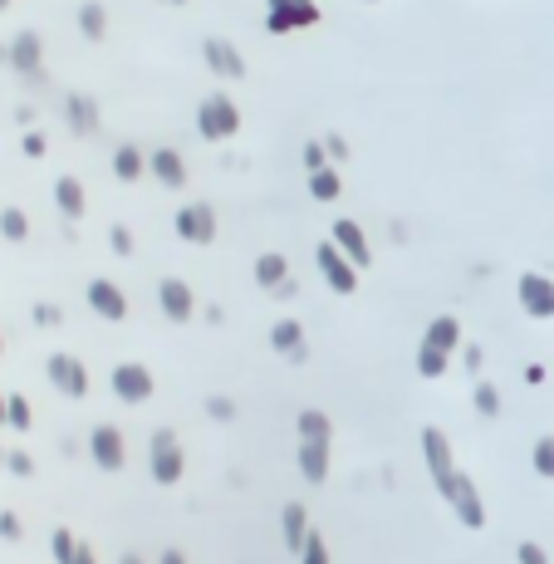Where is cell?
Returning a JSON list of instances; mask_svg holds the SVG:
<instances>
[{
	"mask_svg": "<svg viewBox=\"0 0 554 564\" xmlns=\"http://www.w3.org/2000/svg\"><path fill=\"white\" fill-rule=\"evenodd\" d=\"M437 496L451 500V511H457V521L466 525V530H481L486 525V500H481L476 481L466 476V471H451V476L437 481Z\"/></svg>",
	"mask_w": 554,
	"mask_h": 564,
	"instance_id": "cell-1",
	"label": "cell"
},
{
	"mask_svg": "<svg viewBox=\"0 0 554 564\" xmlns=\"http://www.w3.org/2000/svg\"><path fill=\"white\" fill-rule=\"evenodd\" d=\"M196 133H202L206 143L235 138V133H241V108H235V98L206 94L202 104H196Z\"/></svg>",
	"mask_w": 554,
	"mask_h": 564,
	"instance_id": "cell-2",
	"label": "cell"
},
{
	"mask_svg": "<svg viewBox=\"0 0 554 564\" xmlns=\"http://www.w3.org/2000/svg\"><path fill=\"white\" fill-rule=\"evenodd\" d=\"M148 471H152V481H158V486H177L181 471H187V457H181L177 432H172V427H158V432H152V442H148Z\"/></svg>",
	"mask_w": 554,
	"mask_h": 564,
	"instance_id": "cell-3",
	"label": "cell"
},
{
	"mask_svg": "<svg viewBox=\"0 0 554 564\" xmlns=\"http://www.w3.org/2000/svg\"><path fill=\"white\" fill-rule=\"evenodd\" d=\"M319 25V5L314 0H265V30L289 35V30H310Z\"/></svg>",
	"mask_w": 554,
	"mask_h": 564,
	"instance_id": "cell-4",
	"label": "cell"
},
{
	"mask_svg": "<svg viewBox=\"0 0 554 564\" xmlns=\"http://www.w3.org/2000/svg\"><path fill=\"white\" fill-rule=\"evenodd\" d=\"M314 260H319V275H324V285H329L334 295H353V290H358V275H363V270L353 266V260L343 256L334 241H324L319 251H314Z\"/></svg>",
	"mask_w": 554,
	"mask_h": 564,
	"instance_id": "cell-5",
	"label": "cell"
},
{
	"mask_svg": "<svg viewBox=\"0 0 554 564\" xmlns=\"http://www.w3.org/2000/svg\"><path fill=\"white\" fill-rule=\"evenodd\" d=\"M113 398L118 403H148L152 393H158V378H152L148 363H113Z\"/></svg>",
	"mask_w": 554,
	"mask_h": 564,
	"instance_id": "cell-6",
	"label": "cell"
},
{
	"mask_svg": "<svg viewBox=\"0 0 554 564\" xmlns=\"http://www.w3.org/2000/svg\"><path fill=\"white\" fill-rule=\"evenodd\" d=\"M88 457H94L98 471H123V461H128V442H123V432H118L113 422H104V427L88 432Z\"/></svg>",
	"mask_w": 554,
	"mask_h": 564,
	"instance_id": "cell-7",
	"label": "cell"
},
{
	"mask_svg": "<svg viewBox=\"0 0 554 564\" xmlns=\"http://www.w3.org/2000/svg\"><path fill=\"white\" fill-rule=\"evenodd\" d=\"M515 299H520V309L530 314V320H554V280L540 275V270L520 275V285H515Z\"/></svg>",
	"mask_w": 554,
	"mask_h": 564,
	"instance_id": "cell-8",
	"label": "cell"
},
{
	"mask_svg": "<svg viewBox=\"0 0 554 564\" xmlns=\"http://www.w3.org/2000/svg\"><path fill=\"white\" fill-rule=\"evenodd\" d=\"M158 309L167 314L172 324H187L196 320V290L187 285V280H158Z\"/></svg>",
	"mask_w": 554,
	"mask_h": 564,
	"instance_id": "cell-9",
	"label": "cell"
},
{
	"mask_svg": "<svg viewBox=\"0 0 554 564\" xmlns=\"http://www.w3.org/2000/svg\"><path fill=\"white\" fill-rule=\"evenodd\" d=\"M44 378H50L65 398H84L88 393V368L74 359V353H54V359L44 363Z\"/></svg>",
	"mask_w": 554,
	"mask_h": 564,
	"instance_id": "cell-10",
	"label": "cell"
},
{
	"mask_svg": "<svg viewBox=\"0 0 554 564\" xmlns=\"http://www.w3.org/2000/svg\"><path fill=\"white\" fill-rule=\"evenodd\" d=\"M177 236L187 245H212L216 241V212L206 202H196V206H181L177 212Z\"/></svg>",
	"mask_w": 554,
	"mask_h": 564,
	"instance_id": "cell-11",
	"label": "cell"
},
{
	"mask_svg": "<svg viewBox=\"0 0 554 564\" xmlns=\"http://www.w3.org/2000/svg\"><path fill=\"white\" fill-rule=\"evenodd\" d=\"M329 241L339 245V251H343V256H349L358 270H368V266H373V251H368V236H363V226H358V221L339 216V221L329 226Z\"/></svg>",
	"mask_w": 554,
	"mask_h": 564,
	"instance_id": "cell-12",
	"label": "cell"
},
{
	"mask_svg": "<svg viewBox=\"0 0 554 564\" xmlns=\"http://www.w3.org/2000/svg\"><path fill=\"white\" fill-rule=\"evenodd\" d=\"M84 299H88V309H94L98 320H108V324L128 320V295H123L113 280H94V285L84 290Z\"/></svg>",
	"mask_w": 554,
	"mask_h": 564,
	"instance_id": "cell-13",
	"label": "cell"
},
{
	"mask_svg": "<svg viewBox=\"0 0 554 564\" xmlns=\"http://www.w3.org/2000/svg\"><path fill=\"white\" fill-rule=\"evenodd\" d=\"M422 457H427V471H432V486L457 471V457H451V442L442 427H422Z\"/></svg>",
	"mask_w": 554,
	"mask_h": 564,
	"instance_id": "cell-14",
	"label": "cell"
},
{
	"mask_svg": "<svg viewBox=\"0 0 554 564\" xmlns=\"http://www.w3.org/2000/svg\"><path fill=\"white\" fill-rule=\"evenodd\" d=\"M202 54H206V65H212V74H221V79H241L245 74L241 50H235L231 40H221V35H212V40L202 44Z\"/></svg>",
	"mask_w": 554,
	"mask_h": 564,
	"instance_id": "cell-15",
	"label": "cell"
},
{
	"mask_svg": "<svg viewBox=\"0 0 554 564\" xmlns=\"http://www.w3.org/2000/svg\"><path fill=\"white\" fill-rule=\"evenodd\" d=\"M148 172L158 177V187H167V192L187 187V162H181V152H177V148H158V152H148Z\"/></svg>",
	"mask_w": 554,
	"mask_h": 564,
	"instance_id": "cell-16",
	"label": "cell"
},
{
	"mask_svg": "<svg viewBox=\"0 0 554 564\" xmlns=\"http://www.w3.org/2000/svg\"><path fill=\"white\" fill-rule=\"evenodd\" d=\"M270 349L285 353L289 363H304L310 359V349H304V324L299 320H275L270 324Z\"/></svg>",
	"mask_w": 554,
	"mask_h": 564,
	"instance_id": "cell-17",
	"label": "cell"
},
{
	"mask_svg": "<svg viewBox=\"0 0 554 564\" xmlns=\"http://www.w3.org/2000/svg\"><path fill=\"white\" fill-rule=\"evenodd\" d=\"M310 511H304V506H299V500H289L285 511H280V540H285V550H295L299 554V545L310 540Z\"/></svg>",
	"mask_w": 554,
	"mask_h": 564,
	"instance_id": "cell-18",
	"label": "cell"
},
{
	"mask_svg": "<svg viewBox=\"0 0 554 564\" xmlns=\"http://www.w3.org/2000/svg\"><path fill=\"white\" fill-rule=\"evenodd\" d=\"M65 123H69V133H79V138L98 133V104H94L88 94H69V104H65Z\"/></svg>",
	"mask_w": 554,
	"mask_h": 564,
	"instance_id": "cell-19",
	"label": "cell"
},
{
	"mask_svg": "<svg viewBox=\"0 0 554 564\" xmlns=\"http://www.w3.org/2000/svg\"><path fill=\"white\" fill-rule=\"evenodd\" d=\"M20 74H40V65H44V50H40V35L35 30H20L15 35V44H11V54H5Z\"/></svg>",
	"mask_w": 554,
	"mask_h": 564,
	"instance_id": "cell-20",
	"label": "cell"
},
{
	"mask_svg": "<svg viewBox=\"0 0 554 564\" xmlns=\"http://www.w3.org/2000/svg\"><path fill=\"white\" fill-rule=\"evenodd\" d=\"M299 476L310 486L329 481V442H299Z\"/></svg>",
	"mask_w": 554,
	"mask_h": 564,
	"instance_id": "cell-21",
	"label": "cell"
},
{
	"mask_svg": "<svg viewBox=\"0 0 554 564\" xmlns=\"http://www.w3.org/2000/svg\"><path fill=\"white\" fill-rule=\"evenodd\" d=\"M422 344H432V349H442V353H457L461 349V320L457 314H437V320L427 324Z\"/></svg>",
	"mask_w": 554,
	"mask_h": 564,
	"instance_id": "cell-22",
	"label": "cell"
},
{
	"mask_svg": "<svg viewBox=\"0 0 554 564\" xmlns=\"http://www.w3.org/2000/svg\"><path fill=\"white\" fill-rule=\"evenodd\" d=\"M289 280V260L280 256V251H265V256L256 260V285L260 290H270V295H275L280 285H285Z\"/></svg>",
	"mask_w": 554,
	"mask_h": 564,
	"instance_id": "cell-23",
	"label": "cell"
},
{
	"mask_svg": "<svg viewBox=\"0 0 554 564\" xmlns=\"http://www.w3.org/2000/svg\"><path fill=\"white\" fill-rule=\"evenodd\" d=\"M54 202H59V212H65L69 221H79V216H84V187H79V177L54 182Z\"/></svg>",
	"mask_w": 554,
	"mask_h": 564,
	"instance_id": "cell-24",
	"label": "cell"
},
{
	"mask_svg": "<svg viewBox=\"0 0 554 564\" xmlns=\"http://www.w3.org/2000/svg\"><path fill=\"white\" fill-rule=\"evenodd\" d=\"M113 172H118V182H138L142 172H148V158H142V148L123 143V148L113 152Z\"/></svg>",
	"mask_w": 554,
	"mask_h": 564,
	"instance_id": "cell-25",
	"label": "cell"
},
{
	"mask_svg": "<svg viewBox=\"0 0 554 564\" xmlns=\"http://www.w3.org/2000/svg\"><path fill=\"white\" fill-rule=\"evenodd\" d=\"M329 437H334L329 413H319V407H304V413H299V442H329Z\"/></svg>",
	"mask_w": 554,
	"mask_h": 564,
	"instance_id": "cell-26",
	"label": "cell"
},
{
	"mask_svg": "<svg viewBox=\"0 0 554 564\" xmlns=\"http://www.w3.org/2000/svg\"><path fill=\"white\" fill-rule=\"evenodd\" d=\"M79 30H84V40H104L108 35V11L98 5V0L79 5Z\"/></svg>",
	"mask_w": 554,
	"mask_h": 564,
	"instance_id": "cell-27",
	"label": "cell"
},
{
	"mask_svg": "<svg viewBox=\"0 0 554 564\" xmlns=\"http://www.w3.org/2000/svg\"><path fill=\"white\" fill-rule=\"evenodd\" d=\"M310 192H314V202H334V197L343 192L339 167H319V172H310Z\"/></svg>",
	"mask_w": 554,
	"mask_h": 564,
	"instance_id": "cell-28",
	"label": "cell"
},
{
	"mask_svg": "<svg viewBox=\"0 0 554 564\" xmlns=\"http://www.w3.org/2000/svg\"><path fill=\"white\" fill-rule=\"evenodd\" d=\"M447 363H451V353L432 349V344H417V373H422V378H432V383H437L442 373H447Z\"/></svg>",
	"mask_w": 554,
	"mask_h": 564,
	"instance_id": "cell-29",
	"label": "cell"
},
{
	"mask_svg": "<svg viewBox=\"0 0 554 564\" xmlns=\"http://www.w3.org/2000/svg\"><path fill=\"white\" fill-rule=\"evenodd\" d=\"M471 407H476L481 417H501V393H496V383H471Z\"/></svg>",
	"mask_w": 554,
	"mask_h": 564,
	"instance_id": "cell-30",
	"label": "cell"
},
{
	"mask_svg": "<svg viewBox=\"0 0 554 564\" xmlns=\"http://www.w3.org/2000/svg\"><path fill=\"white\" fill-rule=\"evenodd\" d=\"M5 427H15V432H30L35 427V413H30V403H25L20 393L5 398Z\"/></svg>",
	"mask_w": 554,
	"mask_h": 564,
	"instance_id": "cell-31",
	"label": "cell"
},
{
	"mask_svg": "<svg viewBox=\"0 0 554 564\" xmlns=\"http://www.w3.org/2000/svg\"><path fill=\"white\" fill-rule=\"evenodd\" d=\"M530 467H535V476L554 481V432L535 442V452H530Z\"/></svg>",
	"mask_w": 554,
	"mask_h": 564,
	"instance_id": "cell-32",
	"label": "cell"
},
{
	"mask_svg": "<svg viewBox=\"0 0 554 564\" xmlns=\"http://www.w3.org/2000/svg\"><path fill=\"white\" fill-rule=\"evenodd\" d=\"M0 236H5V241H25V236H30V221H25L20 206H5V212H0Z\"/></svg>",
	"mask_w": 554,
	"mask_h": 564,
	"instance_id": "cell-33",
	"label": "cell"
},
{
	"mask_svg": "<svg viewBox=\"0 0 554 564\" xmlns=\"http://www.w3.org/2000/svg\"><path fill=\"white\" fill-rule=\"evenodd\" d=\"M299 564H329V545L319 530H310V540L299 545Z\"/></svg>",
	"mask_w": 554,
	"mask_h": 564,
	"instance_id": "cell-34",
	"label": "cell"
},
{
	"mask_svg": "<svg viewBox=\"0 0 554 564\" xmlns=\"http://www.w3.org/2000/svg\"><path fill=\"white\" fill-rule=\"evenodd\" d=\"M50 550H54V564H69V560H74V550H79L74 530H54L50 535Z\"/></svg>",
	"mask_w": 554,
	"mask_h": 564,
	"instance_id": "cell-35",
	"label": "cell"
},
{
	"mask_svg": "<svg viewBox=\"0 0 554 564\" xmlns=\"http://www.w3.org/2000/svg\"><path fill=\"white\" fill-rule=\"evenodd\" d=\"M206 417H216V422H235V403H231V398H221V393L206 398Z\"/></svg>",
	"mask_w": 554,
	"mask_h": 564,
	"instance_id": "cell-36",
	"label": "cell"
},
{
	"mask_svg": "<svg viewBox=\"0 0 554 564\" xmlns=\"http://www.w3.org/2000/svg\"><path fill=\"white\" fill-rule=\"evenodd\" d=\"M515 564H550V554H544L535 540H520V550H515Z\"/></svg>",
	"mask_w": 554,
	"mask_h": 564,
	"instance_id": "cell-37",
	"label": "cell"
},
{
	"mask_svg": "<svg viewBox=\"0 0 554 564\" xmlns=\"http://www.w3.org/2000/svg\"><path fill=\"white\" fill-rule=\"evenodd\" d=\"M304 167L310 172L329 167V148H324V143H304Z\"/></svg>",
	"mask_w": 554,
	"mask_h": 564,
	"instance_id": "cell-38",
	"label": "cell"
},
{
	"mask_svg": "<svg viewBox=\"0 0 554 564\" xmlns=\"http://www.w3.org/2000/svg\"><path fill=\"white\" fill-rule=\"evenodd\" d=\"M108 245H113L118 256H133V231L128 226H113V231H108Z\"/></svg>",
	"mask_w": 554,
	"mask_h": 564,
	"instance_id": "cell-39",
	"label": "cell"
},
{
	"mask_svg": "<svg viewBox=\"0 0 554 564\" xmlns=\"http://www.w3.org/2000/svg\"><path fill=\"white\" fill-rule=\"evenodd\" d=\"M5 467H11L15 476H35V457H30V452H11V457H5Z\"/></svg>",
	"mask_w": 554,
	"mask_h": 564,
	"instance_id": "cell-40",
	"label": "cell"
},
{
	"mask_svg": "<svg viewBox=\"0 0 554 564\" xmlns=\"http://www.w3.org/2000/svg\"><path fill=\"white\" fill-rule=\"evenodd\" d=\"M0 540H20V515L0 511Z\"/></svg>",
	"mask_w": 554,
	"mask_h": 564,
	"instance_id": "cell-41",
	"label": "cell"
},
{
	"mask_svg": "<svg viewBox=\"0 0 554 564\" xmlns=\"http://www.w3.org/2000/svg\"><path fill=\"white\" fill-rule=\"evenodd\" d=\"M461 363H466V373H481V363H486L481 344H461Z\"/></svg>",
	"mask_w": 554,
	"mask_h": 564,
	"instance_id": "cell-42",
	"label": "cell"
},
{
	"mask_svg": "<svg viewBox=\"0 0 554 564\" xmlns=\"http://www.w3.org/2000/svg\"><path fill=\"white\" fill-rule=\"evenodd\" d=\"M35 324H40V329H54V324H59V309H54V305H35Z\"/></svg>",
	"mask_w": 554,
	"mask_h": 564,
	"instance_id": "cell-43",
	"label": "cell"
},
{
	"mask_svg": "<svg viewBox=\"0 0 554 564\" xmlns=\"http://www.w3.org/2000/svg\"><path fill=\"white\" fill-rule=\"evenodd\" d=\"M25 158H44V133H25Z\"/></svg>",
	"mask_w": 554,
	"mask_h": 564,
	"instance_id": "cell-44",
	"label": "cell"
},
{
	"mask_svg": "<svg viewBox=\"0 0 554 564\" xmlns=\"http://www.w3.org/2000/svg\"><path fill=\"white\" fill-rule=\"evenodd\" d=\"M324 148H329V162H343V158H349V143H343L339 133H334V138H324Z\"/></svg>",
	"mask_w": 554,
	"mask_h": 564,
	"instance_id": "cell-45",
	"label": "cell"
},
{
	"mask_svg": "<svg viewBox=\"0 0 554 564\" xmlns=\"http://www.w3.org/2000/svg\"><path fill=\"white\" fill-rule=\"evenodd\" d=\"M69 564H98V560H94V550H88V545L79 540V550H74V560H69Z\"/></svg>",
	"mask_w": 554,
	"mask_h": 564,
	"instance_id": "cell-46",
	"label": "cell"
},
{
	"mask_svg": "<svg viewBox=\"0 0 554 564\" xmlns=\"http://www.w3.org/2000/svg\"><path fill=\"white\" fill-rule=\"evenodd\" d=\"M158 564H187V554H181V550H162Z\"/></svg>",
	"mask_w": 554,
	"mask_h": 564,
	"instance_id": "cell-47",
	"label": "cell"
},
{
	"mask_svg": "<svg viewBox=\"0 0 554 564\" xmlns=\"http://www.w3.org/2000/svg\"><path fill=\"white\" fill-rule=\"evenodd\" d=\"M118 564H142V554H123V560H118Z\"/></svg>",
	"mask_w": 554,
	"mask_h": 564,
	"instance_id": "cell-48",
	"label": "cell"
},
{
	"mask_svg": "<svg viewBox=\"0 0 554 564\" xmlns=\"http://www.w3.org/2000/svg\"><path fill=\"white\" fill-rule=\"evenodd\" d=\"M0 427H5V398H0Z\"/></svg>",
	"mask_w": 554,
	"mask_h": 564,
	"instance_id": "cell-49",
	"label": "cell"
},
{
	"mask_svg": "<svg viewBox=\"0 0 554 564\" xmlns=\"http://www.w3.org/2000/svg\"><path fill=\"white\" fill-rule=\"evenodd\" d=\"M167 5H187V0H167Z\"/></svg>",
	"mask_w": 554,
	"mask_h": 564,
	"instance_id": "cell-50",
	"label": "cell"
},
{
	"mask_svg": "<svg viewBox=\"0 0 554 564\" xmlns=\"http://www.w3.org/2000/svg\"><path fill=\"white\" fill-rule=\"evenodd\" d=\"M5 5H11V0H0V11H5Z\"/></svg>",
	"mask_w": 554,
	"mask_h": 564,
	"instance_id": "cell-51",
	"label": "cell"
},
{
	"mask_svg": "<svg viewBox=\"0 0 554 564\" xmlns=\"http://www.w3.org/2000/svg\"><path fill=\"white\" fill-rule=\"evenodd\" d=\"M0 353H5V339H0Z\"/></svg>",
	"mask_w": 554,
	"mask_h": 564,
	"instance_id": "cell-52",
	"label": "cell"
},
{
	"mask_svg": "<svg viewBox=\"0 0 554 564\" xmlns=\"http://www.w3.org/2000/svg\"><path fill=\"white\" fill-rule=\"evenodd\" d=\"M0 461H5V457H0Z\"/></svg>",
	"mask_w": 554,
	"mask_h": 564,
	"instance_id": "cell-53",
	"label": "cell"
}]
</instances>
